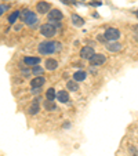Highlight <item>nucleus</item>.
<instances>
[{"label": "nucleus", "mask_w": 138, "mask_h": 156, "mask_svg": "<svg viewBox=\"0 0 138 156\" xmlns=\"http://www.w3.org/2000/svg\"><path fill=\"white\" fill-rule=\"evenodd\" d=\"M66 88L71 90V91H76L77 88H79V84H77L76 80H69V82L66 83Z\"/></svg>", "instance_id": "obj_16"}, {"label": "nucleus", "mask_w": 138, "mask_h": 156, "mask_svg": "<svg viewBox=\"0 0 138 156\" xmlns=\"http://www.w3.org/2000/svg\"><path fill=\"white\" fill-rule=\"evenodd\" d=\"M44 108L47 109V111H50V112H53V111H57L55 102H54V101H50V100L44 101Z\"/></svg>", "instance_id": "obj_15"}, {"label": "nucleus", "mask_w": 138, "mask_h": 156, "mask_svg": "<svg viewBox=\"0 0 138 156\" xmlns=\"http://www.w3.org/2000/svg\"><path fill=\"white\" fill-rule=\"evenodd\" d=\"M37 112H39V104H37V101H35V102L29 106V113L30 115H36Z\"/></svg>", "instance_id": "obj_19"}, {"label": "nucleus", "mask_w": 138, "mask_h": 156, "mask_svg": "<svg viewBox=\"0 0 138 156\" xmlns=\"http://www.w3.org/2000/svg\"><path fill=\"white\" fill-rule=\"evenodd\" d=\"M55 97H57V94H55V90H54L53 87L48 88L47 91H46V98H47V100L54 101V100H55Z\"/></svg>", "instance_id": "obj_18"}, {"label": "nucleus", "mask_w": 138, "mask_h": 156, "mask_svg": "<svg viewBox=\"0 0 138 156\" xmlns=\"http://www.w3.org/2000/svg\"><path fill=\"white\" fill-rule=\"evenodd\" d=\"M39 53L41 55H47V54H53L55 51L61 50V43L59 41H43L39 44Z\"/></svg>", "instance_id": "obj_1"}, {"label": "nucleus", "mask_w": 138, "mask_h": 156, "mask_svg": "<svg viewBox=\"0 0 138 156\" xmlns=\"http://www.w3.org/2000/svg\"><path fill=\"white\" fill-rule=\"evenodd\" d=\"M106 48L112 53H116V51H120L122 50V44L120 43H111V44H106Z\"/></svg>", "instance_id": "obj_14"}, {"label": "nucleus", "mask_w": 138, "mask_h": 156, "mask_svg": "<svg viewBox=\"0 0 138 156\" xmlns=\"http://www.w3.org/2000/svg\"><path fill=\"white\" fill-rule=\"evenodd\" d=\"M88 61H90V64L93 65V66H100V65L105 64L106 58H105V55H104V54H94V55L91 57Z\"/></svg>", "instance_id": "obj_5"}, {"label": "nucleus", "mask_w": 138, "mask_h": 156, "mask_svg": "<svg viewBox=\"0 0 138 156\" xmlns=\"http://www.w3.org/2000/svg\"><path fill=\"white\" fill-rule=\"evenodd\" d=\"M44 65H46V69H47V71H54V69L58 68V62L53 58H48Z\"/></svg>", "instance_id": "obj_11"}, {"label": "nucleus", "mask_w": 138, "mask_h": 156, "mask_svg": "<svg viewBox=\"0 0 138 156\" xmlns=\"http://www.w3.org/2000/svg\"><path fill=\"white\" fill-rule=\"evenodd\" d=\"M94 54H95L94 48L90 47V46H86V47H83L82 50H80V57H82L83 59H90Z\"/></svg>", "instance_id": "obj_7"}, {"label": "nucleus", "mask_w": 138, "mask_h": 156, "mask_svg": "<svg viewBox=\"0 0 138 156\" xmlns=\"http://www.w3.org/2000/svg\"><path fill=\"white\" fill-rule=\"evenodd\" d=\"M91 6H101V2H93Z\"/></svg>", "instance_id": "obj_24"}, {"label": "nucleus", "mask_w": 138, "mask_h": 156, "mask_svg": "<svg viewBox=\"0 0 138 156\" xmlns=\"http://www.w3.org/2000/svg\"><path fill=\"white\" fill-rule=\"evenodd\" d=\"M61 2H62L64 4H77L75 0H61Z\"/></svg>", "instance_id": "obj_22"}, {"label": "nucleus", "mask_w": 138, "mask_h": 156, "mask_svg": "<svg viewBox=\"0 0 138 156\" xmlns=\"http://www.w3.org/2000/svg\"><path fill=\"white\" fill-rule=\"evenodd\" d=\"M44 82H46V79H44L43 76H35L32 80H30V87L32 88H39V87H41V86L44 84Z\"/></svg>", "instance_id": "obj_8"}, {"label": "nucleus", "mask_w": 138, "mask_h": 156, "mask_svg": "<svg viewBox=\"0 0 138 156\" xmlns=\"http://www.w3.org/2000/svg\"><path fill=\"white\" fill-rule=\"evenodd\" d=\"M6 9H7L6 6H0V15L3 14V12H4V10H6Z\"/></svg>", "instance_id": "obj_23"}, {"label": "nucleus", "mask_w": 138, "mask_h": 156, "mask_svg": "<svg viewBox=\"0 0 138 156\" xmlns=\"http://www.w3.org/2000/svg\"><path fill=\"white\" fill-rule=\"evenodd\" d=\"M57 100L59 101V102H68L69 101V94H68V91H58L57 93Z\"/></svg>", "instance_id": "obj_12"}, {"label": "nucleus", "mask_w": 138, "mask_h": 156, "mask_svg": "<svg viewBox=\"0 0 138 156\" xmlns=\"http://www.w3.org/2000/svg\"><path fill=\"white\" fill-rule=\"evenodd\" d=\"M19 17L28 27H35V25L37 24V17H36V14L33 11H30V10H28V9L22 10V12L19 11Z\"/></svg>", "instance_id": "obj_2"}, {"label": "nucleus", "mask_w": 138, "mask_h": 156, "mask_svg": "<svg viewBox=\"0 0 138 156\" xmlns=\"http://www.w3.org/2000/svg\"><path fill=\"white\" fill-rule=\"evenodd\" d=\"M18 17H19V10L14 11L11 15H10V17H9V22H10V24H15V21L18 20Z\"/></svg>", "instance_id": "obj_20"}, {"label": "nucleus", "mask_w": 138, "mask_h": 156, "mask_svg": "<svg viewBox=\"0 0 138 156\" xmlns=\"http://www.w3.org/2000/svg\"><path fill=\"white\" fill-rule=\"evenodd\" d=\"M86 77H87V73L83 72V71H79V72H76V73L73 75V79L76 80V82H82V80H84Z\"/></svg>", "instance_id": "obj_17"}, {"label": "nucleus", "mask_w": 138, "mask_h": 156, "mask_svg": "<svg viewBox=\"0 0 138 156\" xmlns=\"http://www.w3.org/2000/svg\"><path fill=\"white\" fill-rule=\"evenodd\" d=\"M24 62L28 66H36V65H39V62H40V58H39V57H25Z\"/></svg>", "instance_id": "obj_10"}, {"label": "nucleus", "mask_w": 138, "mask_h": 156, "mask_svg": "<svg viewBox=\"0 0 138 156\" xmlns=\"http://www.w3.org/2000/svg\"><path fill=\"white\" fill-rule=\"evenodd\" d=\"M32 72H33V75H35V76H41V73H43L44 72V69L41 68V66H37V65H36V66H32Z\"/></svg>", "instance_id": "obj_21"}, {"label": "nucleus", "mask_w": 138, "mask_h": 156, "mask_svg": "<svg viewBox=\"0 0 138 156\" xmlns=\"http://www.w3.org/2000/svg\"><path fill=\"white\" fill-rule=\"evenodd\" d=\"M50 10H51V6L47 2H39V3L36 4V11L40 12V14H48Z\"/></svg>", "instance_id": "obj_6"}, {"label": "nucleus", "mask_w": 138, "mask_h": 156, "mask_svg": "<svg viewBox=\"0 0 138 156\" xmlns=\"http://www.w3.org/2000/svg\"><path fill=\"white\" fill-rule=\"evenodd\" d=\"M104 37H105L106 40H109V41L118 40V39L120 37V32H119V29H116V28H109V29L105 30Z\"/></svg>", "instance_id": "obj_4"}, {"label": "nucleus", "mask_w": 138, "mask_h": 156, "mask_svg": "<svg viewBox=\"0 0 138 156\" xmlns=\"http://www.w3.org/2000/svg\"><path fill=\"white\" fill-rule=\"evenodd\" d=\"M48 20L50 21H61L62 20V12L58 9H54L48 11Z\"/></svg>", "instance_id": "obj_9"}, {"label": "nucleus", "mask_w": 138, "mask_h": 156, "mask_svg": "<svg viewBox=\"0 0 138 156\" xmlns=\"http://www.w3.org/2000/svg\"><path fill=\"white\" fill-rule=\"evenodd\" d=\"M40 33L44 36V37H53L57 33V29L53 24H44L40 27Z\"/></svg>", "instance_id": "obj_3"}, {"label": "nucleus", "mask_w": 138, "mask_h": 156, "mask_svg": "<svg viewBox=\"0 0 138 156\" xmlns=\"http://www.w3.org/2000/svg\"><path fill=\"white\" fill-rule=\"evenodd\" d=\"M72 22H73L75 27H83V25H84V20H83L82 17H79L77 14L72 15Z\"/></svg>", "instance_id": "obj_13"}]
</instances>
